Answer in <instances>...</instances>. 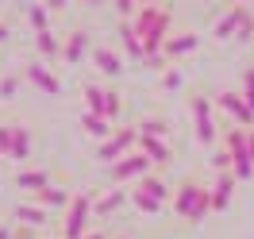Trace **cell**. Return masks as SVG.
<instances>
[{"instance_id": "1", "label": "cell", "mask_w": 254, "mask_h": 239, "mask_svg": "<svg viewBox=\"0 0 254 239\" xmlns=\"http://www.w3.org/2000/svg\"><path fill=\"white\" fill-rule=\"evenodd\" d=\"M131 27H135V35L143 39L146 54H158V50L166 47V39H170V12H166L162 4H143V8L135 12V23H131Z\"/></svg>"}, {"instance_id": "2", "label": "cell", "mask_w": 254, "mask_h": 239, "mask_svg": "<svg viewBox=\"0 0 254 239\" xmlns=\"http://www.w3.org/2000/svg\"><path fill=\"white\" fill-rule=\"evenodd\" d=\"M227 155H231V174L239 181H247L254 174V159H251V151H247V128L227 131Z\"/></svg>"}, {"instance_id": "3", "label": "cell", "mask_w": 254, "mask_h": 239, "mask_svg": "<svg viewBox=\"0 0 254 239\" xmlns=\"http://www.w3.org/2000/svg\"><path fill=\"white\" fill-rule=\"evenodd\" d=\"M89 212H93V197H89V193H77V197L69 201L62 236H65V239H81L85 232H89Z\"/></svg>"}, {"instance_id": "4", "label": "cell", "mask_w": 254, "mask_h": 239, "mask_svg": "<svg viewBox=\"0 0 254 239\" xmlns=\"http://www.w3.org/2000/svg\"><path fill=\"white\" fill-rule=\"evenodd\" d=\"M139 143V128H120L116 135H108L104 143H100V151H96V159L100 162H120L124 155H131V147Z\"/></svg>"}, {"instance_id": "5", "label": "cell", "mask_w": 254, "mask_h": 239, "mask_svg": "<svg viewBox=\"0 0 254 239\" xmlns=\"http://www.w3.org/2000/svg\"><path fill=\"white\" fill-rule=\"evenodd\" d=\"M150 166H154V162L139 151V155H124L120 162H112L108 174H112V181H116V185H124V181H135V177H146V174H150Z\"/></svg>"}, {"instance_id": "6", "label": "cell", "mask_w": 254, "mask_h": 239, "mask_svg": "<svg viewBox=\"0 0 254 239\" xmlns=\"http://www.w3.org/2000/svg\"><path fill=\"white\" fill-rule=\"evenodd\" d=\"M192 124H196V139H200V143L204 147H212L216 143V116H212V100H208V96H192Z\"/></svg>"}, {"instance_id": "7", "label": "cell", "mask_w": 254, "mask_h": 239, "mask_svg": "<svg viewBox=\"0 0 254 239\" xmlns=\"http://www.w3.org/2000/svg\"><path fill=\"white\" fill-rule=\"evenodd\" d=\"M85 104H89V112L104 116V120L120 116V108H124L120 93H108V89H96V85H85Z\"/></svg>"}, {"instance_id": "8", "label": "cell", "mask_w": 254, "mask_h": 239, "mask_svg": "<svg viewBox=\"0 0 254 239\" xmlns=\"http://www.w3.org/2000/svg\"><path fill=\"white\" fill-rule=\"evenodd\" d=\"M216 104H220V108L235 120L239 128H254V108L247 104V96H243V93H231V89H227V93L216 96Z\"/></svg>"}, {"instance_id": "9", "label": "cell", "mask_w": 254, "mask_h": 239, "mask_svg": "<svg viewBox=\"0 0 254 239\" xmlns=\"http://www.w3.org/2000/svg\"><path fill=\"white\" fill-rule=\"evenodd\" d=\"M208 193H212V189H204L200 181H185V185L177 189V197H174V212H177V216H185V220H189L192 212H196V205L204 201Z\"/></svg>"}, {"instance_id": "10", "label": "cell", "mask_w": 254, "mask_h": 239, "mask_svg": "<svg viewBox=\"0 0 254 239\" xmlns=\"http://www.w3.org/2000/svg\"><path fill=\"white\" fill-rule=\"evenodd\" d=\"M247 12H251L247 4H231V8H227L220 19H216L212 39H235V35H239V23H243V16H247Z\"/></svg>"}, {"instance_id": "11", "label": "cell", "mask_w": 254, "mask_h": 239, "mask_svg": "<svg viewBox=\"0 0 254 239\" xmlns=\"http://www.w3.org/2000/svg\"><path fill=\"white\" fill-rule=\"evenodd\" d=\"M23 78L31 81L39 93H47V96H58V93H62V81L54 78V74H50V70H47L43 62H31L27 70H23Z\"/></svg>"}, {"instance_id": "12", "label": "cell", "mask_w": 254, "mask_h": 239, "mask_svg": "<svg viewBox=\"0 0 254 239\" xmlns=\"http://www.w3.org/2000/svg\"><path fill=\"white\" fill-rule=\"evenodd\" d=\"M235 181H239V177L231 174V170H220L216 185H212V212H223V208L231 205V193H235Z\"/></svg>"}, {"instance_id": "13", "label": "cell", "mask_w": 254, "mask_h": 239, "mask_svg": "<svg viewBox=\"0 0 254 239\" xmlns=\"http://www.w3.org/2000/svg\"><path fill=\"white\" fill-rule=\"evenodd\" d=\"M196 47H200V35L185 31V35H170L166 47H162V54H166V58H185V54H192Z\"/></svg>"}, {"instance_id": "14", "label": "cell", "mask_w": 254, "mask_h": 239, "mask_svg": "<svg viewBox=\"0 0 254 239\" xmlns=\"http://www.w3.org/2000/svg\"><path fill=\"white\" fill-rule=\"evenodd\" d=\"M139 151H143L154 166H166V162L174 159V155H170V143H166V139H158V135H139Z\"/></svg>"}, {"instance_id": "15", "label": "cell", "mask_w": 254, "mask_h": 239, "mask_svg": "<svg viewBox=\"0 0 254 239\" xmlns=\"http://www.w3.org/2000/svg\"><path fill=\"white\" fill-rule=\"evenodd\" d=\"M93 62H96V70L108 74V78H120V74H124V58H120L116 50H108V47H96L93 50Z\"/></svg>"}, {"instance_id": "16", "label": "cell", "mask_w": 254, "mask_h": 239, "mask_svg": "<svg viewBox=\"0 0 254 239\" xmlns=\"http://www.w3.org/2000/svg\"><path fill=\"white\" fill-rule=\"evenodd\" d=\"M85 50H89V31H73L65 39V47H62V58L69 66H77L81 58H85Z\"/></svg>"}, {"instance_id": "17", "label": "cell", "mask_w": 254, "mask_h": 239, "mask_svg": "<svg viewBox=\"0 0 254 239\" xmlns=\"http://www.w3.org/2000/svg\"><path fill=\"white\" fill-rule=\"evenodd\" d=\"M27 155H31V131L19 128V124H12V151H8V159L27 162Z\"/></svg>"}, {"instance_id": "18", "label": "cell", "mask_w": 254, "mask_h": 239, "mask_svg": "<svg viewBox=\"0 0 254 239\" xmlns=\"http://www.w3.org/2000/svg\"><path fill=\"white\" fill-rule=\"evenodd\" d=\"M35 201H39L43 208H65L69 201H73V197H69L62 185H47V189H39V193H35Z\"/></svg>"}, {"instance_id": "19", "label": "cell", "mask_w": 254, "mask_h": 239, "mask_svg": "<svg viewBox=\"0 0 254 239\" xmlns=\"http://www.w3.org/2000/svg\"><path fill=\"white\" fill-rule=\"evenodd\" d=\"M120 43H124V50L131 54V58H135V62H143V58H146L143 39L135 35V27H131V23H120Z\"/></svg>"}, {"instance_id": "20", "label": "cell", "mask_w": 254, "mask_h": 239, "mask_svg": "<svg viewBox=\"0 0 254 239\" xmlns=\"http://www.w3.org/2000/svg\"><path fill=\"white\" fill-rule=\"evenodd\" d=\"M16 185H19V189H27V193H39V189H47V185H50V174H47V170H19Z\"/></svg>"}, {"instance_id": "21", "label": "cell", "mask_w": 254, "mask_h": 239, "mask_svg": "<svg viewBox=\"0 0 254 239\" xmlns=\"http://www.w3.org/2000/svg\"><path fill=\"white\" fill-rule=\"evenodd\" d=\"M124 201H127L124 189H108L100 201H93V212H96V216H112L116 208H124Z\"/></svg>"}, {"instance_id": "22", "label": "cell", "mask_w": 254, "mask_h": 239, "mask_svg": "<svg viewBox=\"0 0 254 239\" xmlns=\"http://www.w3.org/2000/svg\"><path fill=\"white\" fill-rule=\"evenodd\" d=\"M81 128H85V135H93V139H108V135H116V131L108 128V120L96 116V112H85V116H81Z\"/></svg>"}, {"instance_id": "23", "label": "cell", "mask_w": 254, "mask_h": 239, "mask_svg": "<svg viewBox=\"0 0 254 239\" xmlns=\"http://www.w3.org/2000/svg\"><path fill=\"white\" fill-rule=\"evenodd\" d=\"M16 220L27 224V228H39V224H47V208H43V205H19L16 208Z\"/></svg>"}, {"instance_id": "24", "label": "cell", "mask_w": 254, "mask_h": 239, "mask_svg": "<svg viewBox=\"0 0 254 239\" xmlns=\"http://www.w3.org/2000/svg\"><path fill=\"white\" fill-rule=\"evenodd\" d=\"M35 47H39V54H43V58H58V39H54V31H35Z\"/></svg>"}, {"instance_id": "25", "label": "cell", "mask_w": 254, "mask_h": 239, "mask_svg": "<svg viewBox=\"0 0 254 239\" xmlns=\"http://www.w3.org/2000/svg\"><path fill=\"white\" fill-rule=\"evenodd\" d=\"M131 201H135V208H143V212H158V208H162V201H158V197H150L146 189H135V193H131Z\"/></svg>"}, {"instance_id": "26", "label": "cell", "mask_w": 254, "mask_h": 239, "mask_svg": "<svg viewBox=\"0 0 254 239\" xmlns=\"http://www.w3.org/2000/svg\"><path fill=\"white\" fill-rule=\"evenodd\" d=\"M27 23H31L35 31H47V27H50L47 8H43V4H31V8H27Z\"/></svg>"}, {"instance_id": "27", "label": "cell", "mask_w": 254, "mask_h": 239, "mask_svg": "<svg viewBox=\"0 0 254 239\" xmlns=\"http://www.w3.org/2000/svg\"><path fill=\"white\" fill-rule=\"evenodd\" d=\"M19 81H23V74H8V78H0V100H12V96L19 93Z\"/></svg>"}, {"instance_id": "28", "label": "cell", "mask_w": 254, "mask_h": 239, "mask_svg": "<svg viewBox=\"0 0 254 239\" xmlns=\"http://www.w3.org/2000/svg\"><path fill=\"white\" fill-rule=\"evenodd\" d=\"M143 189L150 193V197H158V201H166V197H170V189H166V181H162V177H146Z\"/></svg>"}, {"instance_id": "29", "label": "cell", "mask_w": 254, "mask_h": 239, "mask_svg": "<svg viewBox=\"0 0 254 239\" xmlns=\"http://www.w3.org/2000/svg\"><path fill=\"white\" fill-rule=\"evenodd\" d=\"M243 96H247V104L254 108V66L243 70Z\"/></svg>"}, {"instance_id": "30", "label": "cell", "mask_w": 254, "mask_h": 239, "mask_svg": "<svg viewBox=\"0 0 254 239\" xmlns=\"http://www.w3.org/2000/svg\"><path fill=\"white\" fill-rule=\"evenodd\" d=\"M139 135H158V139H166V124H162V120H146V124H139Z\"/></svg>"}, {"instance_id": "31", "label": "cell", "mask_w": 254, "mask_h": 239, "mask_svg": "<svg viewBox=\"0 0 254 239\" xmlns=\"http://www.w3.org/2000/svg\"><path fill=\"white\" fill-rule=\"evenodd\" d=\"M235 39H243V43H251V39H254V16H251V12L243 16V23H239V35H235Z\"/></svg>"}, {"instance_id": "32", "label": "cell", "mask_w": 254, "mask_h": 239, "mask_svg": "<svg viewBox=\"0 0 254 239\" xmlns=\"http://www.w3.org/2000/svg\"><path fill=\"white\" fill-rule=\"evenodd\" d=\"M116 12L124 19H135V12H139V0H116Z\"/></svg>"}, {"instance_id": "33", "label": "cell", "mask_w": 254, "mask_h": 239, "mask_svg": "<svg viewBox=\"0 0 254 239\" xmlns=\"http://www.w3.org/2000/svg\"><path fill=\"white\" fill-rule=\"evenodd\" d=\"M0 151L8 159V151H12V124H0Z\"/></svg>"}, {"instance_id": "34", "label": "cell", "mask_w": 254, "mask_h": 239, "mask_svg": "<svg viewBox=\"0 0 254 239\" xmlns=\"http://www.w3.org/2000/svg\"><path fill=\"white\" fill-rule=\"evenodd\" d=\"M212 166H216V170H231V155H227V151H216V155H212Z\"/></svg>"}, {"instance_id": "35", "label": "cell", "mask_w": 254, "mask_h": 239, "mask_svg": "<svg viewBox=\"0 0 254 239\" xmlns=\"http://www.w3.org/2000/svg\"><path fill=\"white\" fill-rule=\"evenodd\" d=\"M162 85H166V89H181V74H177V70H170V74L162 78Z\"/></svg>"}, {"instance_id": "36", "label": "cell", "mask_w": 254, "mask_h": 239, "mask_svg": "<svg viewBox=\"0 0 254 239\" xmlns=\"http://www.w3.org/2000/svg\"><path fill=\"white\" fill-rule=\"evenodd\" d=\"M65 4H69V0H47V8H50V12H58V8H65Z\"/></svg>"}, {"instance_id": "37", "label": "cell", "mask_w": 254, "mask_h": 239, "mask_svg": "<svg viewBox=\"0 0 254 239\" xmlns=\"http://www.w3.org/2000/svg\"><path fill=\"white\" fill-rule=\"evenodd\" d=\"M247 151H251V159H254V131L247 128Z\"/></svg>"}, {"instance_id": "38", "label": "cell", "mask_w": 254, "mask_h": 239, "mask_svg": "<svg viewBox=\"0 0 254 239\" xmlns=\"http://www.w3.org/2000/svg\"><path fill=\"white\" fill-rule=\"evenodd\" d=\"M81 239H108V236H104V232H85Z\"/></svg>"}, {"instance_id": "39", "label": "cell", "mask_w": 254, "mask_h": 239, "mask_svg": "<svg viewBox=\"0 0 254 239\" xmlns=\"http://www.w3.org/2000/svg\"><path fill=\"white\" fill-rule=\"evenodd\" d=\"M4 39H8V23H0V43H4Z\"/></svg>"}, {"instance_id": "40", "label": "cell", "mask_w": 254, "mask_h": 239, "mask_svg": "<svg viewBox=\"0 0 254 239\" xmlns=\"http://www.w3.org/2000/svg\"><path fill=\"white\" fill-rule=\"evenodd\" d=\"M0 239H12V232H8V228H0Z\"/></svg>"}, {"instance_id": "41", "label": "cell", "mask_w": 254, "mask_h": 239, "mask_svg": "<svg viewBox=\"0 0 254 239\" xmlns=\"http://www.w3.org/2000/svg\"><path fill=\"white\" fill-rule=\"evenodd\" d=\"M227 4H247V0H227Z\"/></svg>"}, {"instance_id": "42", "label": "cell", "mask_w": 254, "mask_h": 239, "mask_svg": "<svg viewBox=\"0 0 254 239\" xmlns=\"http://www.w3.org/2000/svg\"><path fill=\"white\" fill-rule=\"evenodd\" d=\"M89 4H104V0H89Z\"/></svg>"}, {"instance_id": "43", "label": "cell", "mask_w": 254, "mask_h": 239, "mask_svg": "<svg viewBox=\"0 0 254 239\" xmlns=\"http://www.w3.org/2000/svg\"><path fill=\"white\" fill-rule=\"evenodd\" d=\"M0 162H4V151H0Z\"/></svg>"}, {"instance_id": "44", "label": "cell", "mask_w": 254, "mask_h": 239, "mask_svg": "<svg viewBox=\"0 0 254 239\" xmlns=\"http://www.w3.org/2000/svg\"><path fill=\"white\" fill-rule=\"evenodd\" d=\"M139 4H143V0H139Z\"/></svg>"}]
</instances>
